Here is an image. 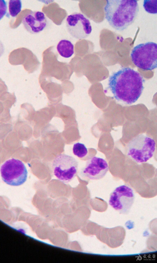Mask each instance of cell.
<instances>
[{"label":"cell","instance_id":"cell-6","mask_svg":"<svg viewBox=\"0 0 157 263\" xmlns=\"http://www.w3.org/2000/svg\"><path fill=\"white\" fill-rule=\"evenodd\" d=\"M52 167L54 175L62 182L66 183L71 181L76 176L78 163L73 157L61 154L55 158Z\"/></svg>","mask_w":157,"mask_h":263},{"label":"cell","instance_id":"cell-16","mask_svg":"<svg viewBox=\"0 0 157 263\" xmlns=\"http://www.w3.org/2000/svg\"><path fill=\"white\" fill-rule=\"evenodd\" d=\"M7 9L6 3L4 0H0V19L5 14Z\"/></svg>","mask_w":157,"mask_h":263},{"label":"cell","instance_id":"cell-9","mask_svg":"<svg viewBox=\"0 0 157 263\" xmlns=\"http://www.w3.org/2000/svg\"><path fill=\"white\" fill-rule=\"evenodd\" d=\"M109 170L108 164L103 158L93 157L86 162L81 171L84 177L91 180H99L103 178Z\"/></svg>","mask_w":157,"mask_h":263},{"label":"cell","instance_id":"cell-5","mask_svg":"<svg viewBox=\"0 0 157 263\" xmlns=\"http://www.w3.org/2000/svg\"><path fill=\"white\" fill-rule=\"evenodd\" d=\"M0 172L3 180L7 184L13 186L23 184L27 180L28 174L22 162L14 158L7 160L1 165Z\"/></svg>","mask_w":157,"mask_h":263},{"label":"cell","instance_id":"cell-3","mask_svg":"<svg viewBox=\"0 0 157 263\" xmlns=\"http://www.w3.org/2000/svg\"><path fill=\"white\" fill-rule=\"evenodd\" d=\"M155 146L153 139L145 134H140L129 143L127 155L137 163L146 162L153 156Z\"/></svg>","mask_w":157,"mask_h":263},{"label":"cell","instance_id":"cell-10","mask_svg":"<svg viewBox=\"0 0 157 263\" xmlns=\"http://www.w3.org/2000/svg\"><path fill=\"white\" fill-rule=\"evenodd\" d=\"M47 22L44 14L40 11L30 13L24 16L22 20L25 29L32 34L37 33L42 31L46 26Z\"/></svg>","mask_w":157,"mask_h":263},{"label":"cell","instance_id":"cell-4","mask_svg":"<svg viewBox=\"0 0 157 263\" xmlns=\"http://www.w3.org/2000/svg\"><path fill=\"white\" fill-rule=\"evenodd\" d=\"M131 57L137 67L145 71L157 67V44L153 42L139 44L133 49Z\"/></svg>","mask_w":157,"mask_h":263},{"label":"cell","instance_id":"cell-2","mask_svg":"<svg viewBox=\"0 0 157 263\" xmlns=\"http://www.w3.org/2000/svg\"><path fill=\"white\" fill-rule=\"evenodd\" d=\"M105 18L115 29L123 31L133 23L139 12L138 0H107Z\"/></svg>","mask_w":157,"mask_h":263},{"label":"cell","instance_id":"cell-1","mask_svg":"<svg viewBox=\"0 0 157 263\" xmlns=\"http://www.w3.org/2000/svg\"><path fill=\"white\" fill-rule=\"evenodd\" d=\"M144 82L139 72L127 67L113 73L109 77V86L117 101L129 105L140 97L144 88Z\"/></svg>","mask_w":157,"mask_h":263},{"label":"cell","instance_id":"cell-8","mask_svg":"<svg viewBox=\"0 0 157 263\" xmlns=\"http://www.w3.org/2000/svg\"><path fill=\"white\" fill-rule=\"evenodd\" d=\"M66 26L70 34L79 40L88 37L92 30L89 20L83 14L78 12H74L68 16L66 20Z\"/></svg>","mask_w":157,"mask_h":263},{"label":"cell","instance_id":"cell-11","mask_svg":"<svg viewBox=\"0 0 157 263\" xmlns=\"http://www.w3.org/2000/svg\"><path fill=\"white\" fill-rule=\"evenodd\" d=\"M104 239L103 241L112 248H117L123 243L126 236V231L121 226L110 228H105Z\"/></svg>","mask_w":157,"mask_h":263},{"label":"cell","instance_id":"cell-12","mask_svg":"<svg viewBox=\"0 0 157 263\" xmlns=\"http://www.w3.org/2000/svg\"><path fill=\"white\" fill-rule=\"evenodd\" d=\"M56 49L60 55L65 58H69L74 53V45L67 40L60 41L57 45Z\"/></svg>","mask_w":157,"mask_h":263},{"label":"cell","instance_id":"cell-13","mask_svg":"<svg viewBox=\"0 0 157 263\" xmlns=\"http://www.w3.org/2000/svg\"><path fill=\"white\" fill-rule=\"evenodd\" d=\"M22 7L20 0H10L8 3L9 14L13 17L16 16L21 11Z\"/></svg>","mask_w":157,"mask_h":263},{"label":"cell","instance_id":"cell-7","mask_svg":"<svg viewBox=\"0 0 157 263\" xmlns=\"http://www.w3.org/2000/svg\"><path fill=\"white\" fill-rule=\"evenodd\" d=\"M135 195L132 189L123 185L117 187L111 193L109 204L120 214H127L134 201Z\"/></svg>","mask_w":157,"mask_h":263},{"label":"cell","instance_id":"cell-14","mask_svg":"<svg viewBox=\"0 0 157 263\" xmlns=\"http://www.w3.org/2000/svg\"><path fill=\"white\" fill-rule=\"evenodd\" d=\"M73 151L74 154L80 158L84 157L88 153L87 149L85 145L79 143L74 144Z\"/></svg>","mask_w":157,"mask_h":263},{"label":"cell","instance_id":"cell-15","mask_svg":"<svg viewBox=\"0 0 157 263\" xmlns=\"http://www.w3.org/2000/svg\"><path fill=\"white\" fill-rule=\"evenodd\" d=\"M157 0H144L143 6L148 13L155 14L157 13Z\"/></svg>","mask_w":157,"mask_h":263}]
</instances>
